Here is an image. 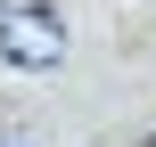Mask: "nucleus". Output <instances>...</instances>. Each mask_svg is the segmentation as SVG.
<instances>
[{
    "label": "nucleus",
    "mask_w": 156,
    "mask_h": 147,
    "mask_svg": "<svg viewBox=\"0 0 156 147\" xmlns=\"http://www.w3.org/2000/svg\"><path fill=\"white\" fill-rule=\"evenodd\" d=\"M0 57H16V65H58V57H66L58 8H8V0H0Z\"/></svg>",
    "instance_id": "1"
},
{
    "label": "nucleus",
    "mask_w": 156,
    "mask_h": 147,
    "mask_svg": "<svg viewBox=\"0 0 156 147\" xmlns=\"http://www.w3.org/2000/svg\"><path fill=\"white\" fill-rule=\"evenodd\" d=\"M148 147H156V131H148Z\"/></svg>",
    "instance_id": "2"
}]
</instances>
